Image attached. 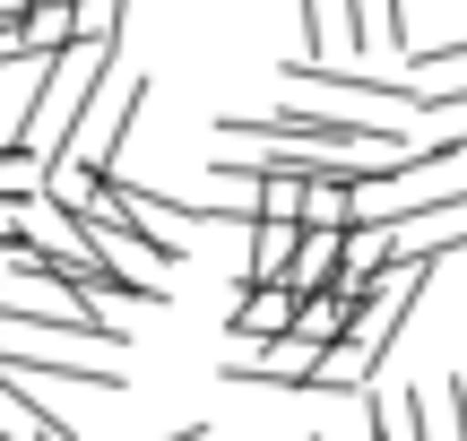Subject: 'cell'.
<instances>
[{
	"label": "cell",
	"mask_w": 467,
	"mask_h": 441,
	"mask_svg": "<svg viewBox=\"0 0 467 441\" xmlns=\"http://www.w3.org/2000/svg\"><path fill=\"white\" fill-rule=\"evenodd\" d=\"M26 9H78V0H26Z\"/></svg>",
	"instance_id": "obj_7"
},
{
	"label": "cell",
	"mask_w": 467,
	"mask_h": 441,
	"mask_svg": "<svg viewBox=\"0 0 467 441\" xmlns=\"http://www.w3.org/2000/svg\"><path fill=\"white\" fill-rule=\"evenodd\" d=\"M35 182H44V165H35L26 148H9V138H0V200H35Z\"/></svg>",
	"instance_id": "obj_5"
},
{
	"label": "cell",
	"mask_w": 467,
	"mask_h": 441,
	"mask_svg": "<svg viewBox=\"0 0 467 441\" xmlns=\"http://www.w3.org/2000/svg\"><path fill=\"white\" fill-rule=\"evenodd\" d=\"M329 277H337V234H329V225H303L295 260H285V294H320Z\"/></svg>",
	"instance_id": "obj_3"
},
{
	"label": "cell",
	"mask_w": 467,
	"mask_h": 441,
	"mask_svg": "<svg viewBox=\"0 0 467 441\" xmlns=\"http://www.w3.org/2000/svg\"><path fill=\"white\" fill-rule=\"evenodd\" d=\"M285 321H295V294H285V286H234V338H243V346L285 338Z\"/></svg>",
	"instance_id": "obj_2"
},
{
	"label": "cell",
	"mask_w": 467,
	"mask_h": 441,
	"mask_svg": "<svg viewBox=\"0 0 467 441\" xmlns=\"http://www.w3.org/2000/svg\"><path fill=\"white\" fill-rule=\"evenodd\" d=\"M113 52H121V44H69V52H52V61H35V87L17 96L9 148H26L35 165H52V156L78 148V130L96 121V104H104Z\"/></svg>",
	"instance_id": "obj_1"
},
{
	"label": "cell",
	"mask_w": 467,
	"mask_h": 441,
	"mask_svg": "<svg viewBox=\"0 0 467 441\" xmlns=\"http://www.w3.org/2000/svg\"><path fill=\"white\" fill-rule=\"evenodd\" d=\"M303 441H329V433H303Z\"/></svg>",
	"instance_id": "obj_8"
},
{
	"label": "cell",
	"mask_w": 467,
	"mask_h": 441,
	"mask_svg": "<svg viewBox=\"0 0 467 441\" xmlns=\"http://www.w3.org/2000/svg\"><path fill=\"white\" fill-rule=\"evenodd\" d=\"M407 61H416V69H467V35H459V44H424V52H407Z\"/></svg>",
	"instance_id": "obj_6"
},
{
	"label": "cell",
	"mask_w": 467,
	"mask_h": 441,
	"mask_svg": "<svg viewBox=\"0 0 467 441\" xmlns=\"http://www.w3.org/2000/svg\"><path fill=\"white\" fill-rule=\"evenodd\" d=\"M78 44V17L69 9H17V52L26 61H52V52H69Z\"/></svg>",
	"instance_id": "obj_4"
}]
</instances>
